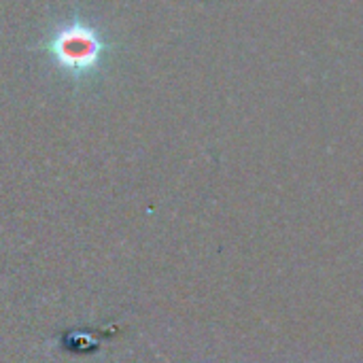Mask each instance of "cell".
<instances>
[{"mask_svg": "<svg viewBox=\"0 0 363 363\" xmlns=\"http://www.w3.org/2000/svg\"><path fill=\"white\" fill-rule=\"evenodd\" d=\"M51 49H53V55L57 57V62L62 66H66L68 70L83 72L98 62L102 45L91 30L74 23L70 28H64L53 38Z\"/></svg>", "mask_w": 363, "mask_h": 363, "instance_id": "cell-1", "label": "cell"}]
</instances>
